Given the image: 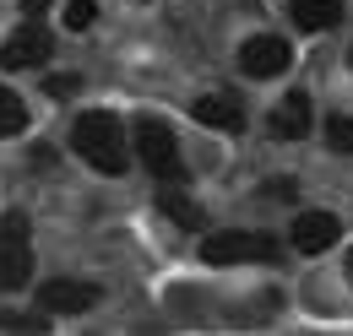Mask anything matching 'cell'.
I'll return each instance as SVG.
<instances>
[{
  "instance_id": "obj_4",
  "label": "cell",
  "mask_w": 353,
  "mask_h": 336,
  "mask_svg": "<svg viewBox=\"0 0 353 336\" xmlns=\"http://www.w3.org/2000/svg\"><path fill=\"white\" fill-rule=\"evenodd\" d=\"M28 277H33V239H28V217H22V211H11V217L0 222V288H6V293H17V288H28Z\"/></svg>"
},
{
  "instance_id": "obj_9",
  "label": "cell",
  "mask_w": 353,
  "mask_h": 336,
  "mask_svg": "<svg viewBox=\"0 0 353 336\" xmlns=\"http://www.w3.org/2000/svg\"><path fill=\"white\" fill-rule=\"evenodd\" d=\"M201 125L212 130H239L245 125V103L234 98V92H207V98H196V109H190Z\"/></svg>"
},
{
  "instance_id": "obj_15",
  "label": "cell",
  "mask_w": 353,
  "mask_h": 336,
  "mask_svg": "<svg viewBox=\"0 0 353 336\" xmlns=\"http://www.w3.org/2000/svg\"><path fill=\"white\" fill-rule=\"evenodd\" d=\"M92 17H98V6H92V0H65V28H71V33H88Z\"/></svg>"
},
{
  "instance_id": "obj_11",
  "label": "cell",
  "mask_w": 353,
  "mask_h": 336,
  "mask_svg": "<svg viewBox=\"0 0 353 336\" xmlns=\"http://www.w3.org/2000/svg\"><path fill=\"white\" fill-rule=\"evenodd\" d=\"M288 11H294V28H305V33H326L343 22V0H294Z\"/></svg>"
},
{
  "instance_id": "obj_2",
  "label": "cell",
  "mask_w": 353,
  "mask_h": 336,
  "mask_svg": "<svg viewBox=\"0 0 353 336\" xmlns=\"http://www.w3.org/2000/svg\"><path fill=\"white\" fill-rule=\"evenodd\" d=\"M136 158L147 163V174L152 179H163V185H179L185 179V158H179L174 147V130L163 125V120H136Z\"/></svg>"
},
{
  "instance_id": "obj_19",
  "label": "cell",
  "mask_w": 353,
  "mask_h": 336,
  "mask_svg": "<svg viewBox=\"0 0 353 336\" xmlns=\"http://www.w3.org/2000/svg\"><path fill=\"white\" fill-rule=\"evenodd\" d=\"M17 6H22V11H44L49 0H17Z\"/></svg>"
},
{
  "instance_id": "obj_21",
  "label": "cell",
  "mask_w": 353,
  "mask_h": 336,
  "mask_svg": "<svg viewBox=\"0 0 353 336\" xmlns=\"http://www.w3.org/2000/svg\"><path fill=\"white\" fill-rule=\"evenodd\" d=\"M348 65H353V49H348Z\"/></svg>"
},
{
  "instance_id": "obj_18",
  "label": "cell",
  "mask_w": 353,
  "mask_h": 336,
  "mask_svg": "<svg viewBox=\"0 0 353 336\" xmlns=\"http://www.w3.org/2000/svg\"><path fill=\"white\" fill-rule=\"evenodd\" d=\"M261 196H272V201H294V179H272Z\"/></svg>"
},
{
  "instance_id": "obj_8",
  "label": "cell",
  "mask_w": 353,
  "mask_h": 336,
  "mask_svg": "<svg viewBox=\"0 0 353 336\" xmlns=\"http://www.w3.org/2000/svg\"><path fill=\"white\" fill-rule=\"evenodd\" d=\"M92 304H98V288H92V282H49L44 293H39V309H44V315H88Z\"/></svg>"
},
{
  "instance_id": "obj_14",
  "label": "cell",
  "mask_w": 353,
  "mask_h": 336,
  "mask_svg": "<svg viewBox=\"0 0 353 336\" xmlns=\"http://www.w3.org/2000/svg\"><path fill=\"white\" fill-rule=\"evenodd\" d=\"M326 141H332V152L353 158V114H332L326 120Z\"/></svg>"
},
{
  "instance_id": "obj_5",
  "label": "cell",
  "mask_w": 353,
  "mask_h": 336,
  "mask_svg": "<svg viewBox=\"0 0 353 336\" xmlns=\"http://www.w3.org/2000/svg\"><path fill=\"white\" fill-rule=\"evenodd\" d=\"M49 54H54V33H49L44 22H22L11 39L0 43V65H6V71H28V65H44Z\"/></svg>"
},
{
  "instance_id": "obj_6",
  "label": "cell",
  "mask_w": 353,
  "mask_h": 336,
  "mask_svg": "<svg viewBox=\"0 0 353 336\" xmlns=\"http://www.w3.org/2000/svg\"><path fill=\"white\" fill-rule=\"evenodd\" d=\"M288 43L277 39V33H256V39H245V49H239V71L250 76V82H266V76H283L288 71Z\"/></svg>"
},
{
  "instance_id": "obj_3",
  "label": "cell",
  "mask_w": 353,
  "mask_h": 336,
  "mask_svg": "<svg viewBox=\"0 0 353 336\" xmlns=\"http://www.w3.org/2000/svg\"><path fill=\"white\" fill-rule=\"evenodd\" d=\"M201 260L207 266H272L277 239L272 233H212L201 239Z\"/></svg>"
},
{
  "instance_id": "obj_7",
  "label": "cell",
  "mask_w": 353,
  "mask_h": 336,
  "mask_svg": "<svg viewBox=\"0 0 353 336\" xmlns=\"http://www.w3.org/2000/svg\"><path fill=\"white\" fill-rule=\"evenodd\" d=\"M337 233H343V222H337L332 211H305V217H294V228H288V239H294V250H299V255L332 250Z\"/></svg>"
},
{
  "instance_id": "obj_13",
  "label": "cell",
  "mask_w": 353,
  "mask_h": 336,
  "mask_svg": "<svg viewBox=\"0 0 353 336\" xmlns=\"http://www.w3.org/2000/svg\"><path fill=\"white\" fill-rule=\"evenodd\" d=\"M22 125H28V109H22V98H17L11 87H0V136H17Z\"/></svg>"
},
{
  "instance_id": "obj_16",
  "label": "cell",
  "mask_w": 353,
  "mask_h": 336,
  "mask_svg": "<svg viewBox=\"0 0 353 336\" xmlns=\"http://www.w3.org/2000/svg\"><path fill=\"white\" fill-rule=\"evenodd\" d=\"M0 331H44V320L39 315H6L0 309Z\"/></svg>"
},
{
  "instance_id": "obj_20",
  "label": "cell",
  "mask_w": 353,
  "mask_h": 336,
  "mask_svg": "<svg viewBox=\"0 0 353 336\" xmlns=\"http://www.w3.org/2000/svg\"><path fill=\"white\" fill-rule=\"evenodd\" d=\"M348 277H353V250H348Z\"/></svg>"
},
{
  "instance_id": "obj_12",
  "label": "cell",
  "mask_w": 353,
  "mask_h": 336,
  "mask_svg": "<svg viewBox=\"0 0 353 336\" xmlns=\"http://www.w3.org/2000/svg\"><path fill=\"white\" fill-rule=\"evenodd\" d=\"M158 207L169 211L179 228H201V207H196V201H185L179 190H163V196H158Z\"/></svg>"
},
{
  "instance_id": "obj_10",
  "label": "cell",
  "mask_w": 353,
  "mask_h": 336,
  "mask_svg": "<svg viewBox=\"0 0 353 336\" xmlns=\"http://www.w3.org/2000/svg\"><path fill=\"white\" fill-rule=\"evenodd\" d=\"M310 125H315V114H310V98H305V92H288V98L272 109V136H283V141L310 136Z\"/></svg>"
},
{
  "instance_id": "obj_17",
  "label": "cell",
  "mask_w": 353,
  "mask_h": 336,
  "mask_svg": "<svg viewBox=\"0 0 353 336\" xmlns=\"http://www.w3.org/2000/svg\"><path fill=\"white\" fill-rule=\"evenodd\" d=\"M44 92L49 98H71V92H77V76H44Z\"/></svg>"
},
{
  "instance_id": "obj_1",
  "label": "cell",
  "mask_w": 353,
  "mask_h": 336,
  "mask_svg": "<svg viewBox=\"0 0 353 336\" xmlns=\"http://www.w3.org/2000/svg\"><path fill=\"white\" fill-rule=\"evenodd\" d=\"M71 147L98 174H125L131 168V147H125V130H120L114 114H82L77 130H71Z\"/></svg>"
}]
</instances>
